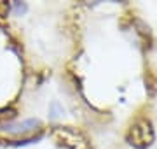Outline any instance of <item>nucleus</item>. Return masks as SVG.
Returning a JSON list of instances; mask_svg holds the SVG:
<instances>
[{
	"mask_svg": "<svg viewBox=\"0 0 157 149\" xmlns=\"http://www.w3.org/2000/svg\"><path fill=\"white\" fill-rule=\"evenodd\" d=\"M128 142L136 149H145L154 142V130L152 125L147 119H138L136 123H133V126L129 128L128 135Z\"/></svg>",
	"mask_w": 157,
	"mask_h": 149,
	"instance_id": "obj_1",
	"label": "nucleus"
},
{
	"mask_svg": "<svg viewBox=\"0 0 157 149\" xmlns=\"http://www.w3.org/2000/svg\"><path fill=\"white\" fill-rule=\"evenodd\" d=\"M14 118V111H0V121H9V119H12Z\"/></svg>",
	"mask_w": 157,
	"mask_h": 149,
	"instance_id": "obj_2",
	"label": "nucleus"
},
{
	"mask_svg": "<svg viewBox=\"0 0 157 149\" xmlns=\"http://www.w3.org/2000/svg\"><path fill=\"white\" fill-rule=\"evenodd\" d=\"M7 12H9V4L0 2V16H7Z\"/></svg>",
	"mask_w": 157,
	"mask_h": 149,
	"instance_id": "obj_3",
	"label": "nucleus"
}]
</instances>
